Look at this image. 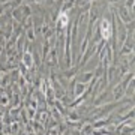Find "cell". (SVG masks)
<instances>
[{"mask_svg":"<svg viewBox=\"0 0 135 135\" xmlns=\"http://www.w3.org/2000/svg\"><path fill=\"white\" fill-rule=\"evenodd\" d=\"M93 75H95V71H92V72H86L83 74L81 77H80V83H83V84H89V81L93 78Z\"/></svg>","mask_w":135,"mask_h":135,"instance_id":"cell-1","label":"cell"},{"mask_svg":"<svg viewBox=\"0 0 135 135\" xmlns=\"http://www.w3.org/2000/svg\"><path fill=\"white\" fill-rule=\"evenodd\" d=\"M23 62H24V66L27 68H32V53L30 51H26L24 53V59H23Z\"/></svg>","mask_w":135,"mask_h":135,"instance_id":"cell-2","label":"cell"},{"mask_svg":"<svg viewBox=\"0 0 135 135\" xmlns=\"http://www.w3.org/2000/svg\"><path fill=\"white\" fill-rule=\"evenodd\" d=\"M27 36L30 41H35V29H33V23L30 21V27H27Z\"/></svg>","mask_w":135,"mask_h":135,"instance_id":"cell-3","label":"cell"},{"mask_svg":"<svg viewBox=\"0 0 135 135\" xmlns=\"http://www.w3.org/2000/svg\"><path fill=\"white\" fill-rule=\"evenodd\" d=\"M30 2H44V0H30Z\"/></svg>","mask_w":135,"mask_h":135,"instance_id":"cell-4","label":"cell"}]
</instances>
